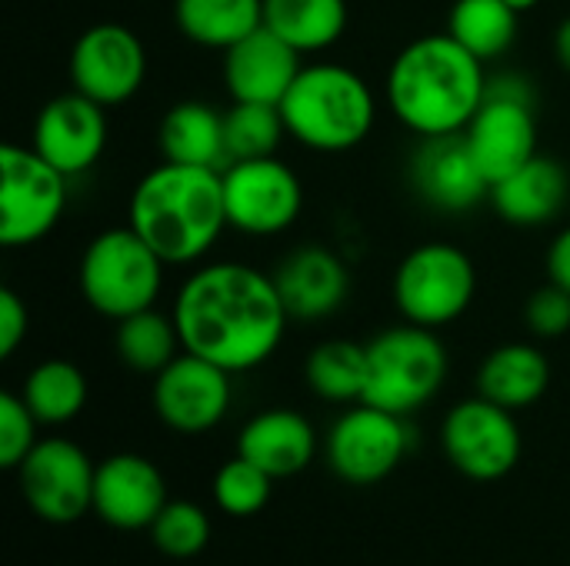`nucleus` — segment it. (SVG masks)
Here are the masks:
<instances>
[{"label":"nucleus","instance_id":"obj_1","mask_svg":"<svg viewBox=\"0 0 570 566\" xmlns=\"http://www.w3.org/2000/svg\"><path fill=\"white\" fill-rule=\"evenodd\" d=\"M287 320L274 277L230 260L194 270L174 300L184 350L230 374L267 364L284 340Z\"/></svg>","mask_w":570,"mask_h":566},{"label":"nucleus","instance_id":"obj_2","mask_svg":"<svg viewBox=\"0 0 570 566\" xmlns=\"http://www.w3.org/2000/svg\"><path fill=\"white\" fill-rule=\"evenodd\" d=\"M484 97V63L448 30L407 43L387 70V103L417 137L464 133Z\"/></svg>","mask_w":570,"mask_h":566},{"label":"nucleus","instance_id":"obj_3","mask_svg":"<svg viewBox=\"0 0 570 566\" xmlns=\"http://www.w3.org/2000/svg\"><path fill=\"white\" fill-rule=\"evenodd\" d=\"M130 227L164 264H197L230 227L224 170L164 160L134 187Z\"/></svg>","mask_w":570,"mask_h":566},{"label":"nucleus","instance_id":"obj_4","mask_svg":"<svg viewBox=\"0 0 570 566\" xmlns=\"http://www.w3.org/2000/svg\"><path fill=\"white\" fill-rule=\"evenodd\" d=\"M287 133L321 153H344L374 130V93L367 80L341 63L301 67L287 97L281 100Z\"/></svg>","mask_w":570,"mask_h":566},{"label":"nucleus","instance_id":"obj_5","mask_svg":"<svg viewBox=\"0 0 570 566\" xmlns=\"http://www.w3.org/2000/svg\"><path fill=\"white\" fill-rule=\"evenodd\" d=\"M164 260L127 224L97 234L80 257L83 300L110 320L150 310L164 287Z\"/></svg>","mask_w":570,"mask_h":566},{"label":"nucleus","instance_id":"obj_6","mask_svg":"<svg viewBox=\"0 0 570 566\" xmlns=\"http://www.w3.org/2000/svg\"><path fill=\"white\" fill-rule=\"evenodd\" d=\"M448 377V350L441 337L417 324H401L367 344L364 400L387 414L407 417L431 404Z\"/></svg>","mask_w":570,"mask_h":566},{"label":"nucleus","instance_id":"obj_7","mask_svg":"<svg viewBox=\"0 0 570 566\" xmlns=\"http://www.w3.org/2000/svg\"><path fill=\"white\" fill-rule=\"evenodd\" d=\"M478 294L471 257L444 240L414 247L394 274V304L407 324L441 330L468 314Z\"/></svg>","mask_w":570,"mask_h":566},{"label":"nucleus","instance_id":"obj_8","mask_svg":"<svg viewBox=\"0 0 570 566\" xmlns=\"http://www.w3.org/2000/svg\"><path fill=\"white\" fill-rule=\"evenodd\" d=\"M464 140L488 183L504 180L531 157H538L534 93L528 80L518 73H501L488 80V97L464 127Z\"/></svg>","mask_w":570,"mask_h":566},{"label":"nucleus","instance_id":"obj_9","mask_svg":"<svg viewBox=\"0 0 570 566\" xmlns=\"http://www.w3.org/2000/svg\"><path fill=\"white\" fill-rule=\"evenodd\" d=\"M0 244L30 247L43 240L63 217L67 177L33 147H0Z\"/></svg>","mask_w":570,"mask_h":566},{"label":"nucleus","instance_id":"obj_10","mask_svg":"<svg viewBox=\"0 0 570 566\" xmlns=\"http://www.w3.org/2000/svg\"><path fill=\"white\" fill-rule=\"evenodd\" d=\"M441 447L454 470H461L468 480L494 484L521 460V430L514 410L481 394L461 400L441 424Z\"/></svg>","mask_w":570,"mask_h":566},{"label":"nucleus","instance_id":"obj_11","mask_svg":"<svg viewBox=\"0 0 570 566\" xmlns=\"http://www.w3.org/2000/svg\"><path fill=\"white\" fill-rule=\"evenodd\" d=\"M227 224L250 237H274L294 227L304 207L301 177L277 157L234 160L224 167Z\"/></svg>","mask_w":570,"mask_h":566},{"label":"nucleus","instance_id":"obj_12","mask_svg":"<svg viewBox=\"0 0 570 566\" xmlns=\"http://www.w3.org/2000/svg\"><path fill=\"white\" fill-rule=\"evenodd\" d=\"M17 474L30 510L53 527L77 524L94 510L97 464H90V457L67 437L37 440Z\"/></svg>","mask_w":570,"mask_h":566},{"label":"nucleus","instance_id":"obj_13","mask_svg":"<svg viewBox=\"0 0 570 566\" xmlns=\"http://www.w3.org/2000/svg\"><path fill=\"white\" fill-rule=\"evenodd\" d=\"M411 447L404 417L387 414L371 404L351 407L334 420L327 434V464L334 477L354 487H371L387 480Z\"/></svg>","mask_w":570,"mask_h":566},{"label":"nucleus","instance_id":"obj_14","mask_svg":"<svg viewBox=\"0 0 570 566\" xmlns=\"http://www.w3.org/2000/svg\"><path fill=\"white\" fill-rule=\"evenodd\" d=\"M70 87L100 107L130 100L147 77V50L124 23H94L70 47Z\"/></svg>","mask_w":570,"mask_h":566},{"label":"nucleus","instance_id":"obj_15","mask_svg":"<svg viewBox=\"0 0 570 566\" xmlns=\"http://www.w3.org/2000/svg\"><path fill=\"white\" fill-rule=\"evenodd\" d=\"M154 410L177 434H207L230 410V370L180 354L154 377Z\"/></svg>","mask_w":570,"mask_h":566},{"label":"nucleus","instance_id":"obj_16","mask_svg":"<svg viewBox=\"0 0 570 566\" xmlns=\"http://www.w3.org/2000/svg\"><path fill=\"white\" fill-rule=\"evenodd\" d=\"M107 107L70 90L43 103L33 123V150L63 177L87 173L107 147Z\"/></svg>","mask_w":570,"mask_h":566},{"label":"nucleus","instance_id":"obj_17","mask_svg":"<svg viewBox=\"0 0 570 566\" xmlns=\"http://www.w3.org/2000/svg\"><path fill=\"white\" fill-rule=\"evenodd\" d=\"M167 507V480L140 454H114L97 464L94 514L114 530H150Z\"/></svg>","mask_w":570,"mask_h":566},{"label":"nucleus","instance_id":"obj_18","mask_svg":"<svg viewBox=\"0 0 570 566\" xmlns=\"http://www.w3.org/2000/svg\"><path fill=\"white\" fill-rule=\"evenodd\" d=\"M414 190L438 210H471L484 197H491V183L481 173L478 160L468 150L464 133L451 137H424L411 160Z\"/></svg>","mask_w":570,"mask_h":566},{"label":"nucleus","instance_id":"obj_19","mask_svg":"<svg viewBox=\"0 0 570 566\" xmlns=\"http://www.w3.org/2000/svg\"><path fill=\"white\" fill-rule=\"evenodd\" d=\"M301 67V53L267 27L224 50V83L234 100L281 107Z\"/></svg>","mask_w":570,"mask_h":566},{"label":"nucleus","instance_id":"obj_20","mask_svg":"<svg viewBox=\"0 0 570 566\" xmlns=\"http://www.w3.org/2000/svg\"><path fill=\"white\" fill-rule=\"evenodd\" d=\"M277 294L291 320H324L337 314L351 294V274L344 260L327 247H297L287 254L274 274Z\"/></svg>","mask_w":570,"mask_h":566},{"label":"nucleus","instance_id":"obj_21","mask_svg":"<svg viewBox=\"0 0 570 566\" xmlns=\"http://www.w3.org/2000/svg\"><path fill=\"white\" fill-rule=\"evenodd\" d=\"M237 454L257 464L274 480H287L311 467L317 454V434L311 420L297 410H264L250 417L240 430Z\"/></svg>","mask_w":570,"mask_h":566},{"label":"nucleus","instance_id":"obj_22","mask_svg":"<svg viewBox=\"0 0 570 566\" xmlns=\"http://www.w3.org/2000/svg\"><path fill=\"white\" fill-rule=\"evenodd\" d=\"M568 170L554 157H531L524 167L491 183V203L498 217L514 227H541L551 224L568 203Z\"/></svg>","mask_w":570,"mask_h":566},{"label":"nucleus","instance_id":"obj_23","mask_svg":"<svg viewBox=\"0 0 570 566\" xmlns=\"http://www.w3.org/2000/svg\"><path fill=\"white\" fill-rule=\"evenodd\" d=\"M157 143H160L164 160H170V163L210 167V170H224L230 163L224 113L204 100L174 103L160 120Z\"/></svg>","mask_w":570,"mask_h":566},{"label":"nucleus","instance_id":"obj_24","mask_svg":"<svg viewBox=\"0 0 570 566\" xmlns=\"http://www.w3.org/2000/svg\"><path fill=\"white\" fill-rule=\"evenodd\" d=\"M548 384L551 364L534 344H504L491 350L478 370V394L508 410H524L538 404Z\"/></svg>","mask_w":570,"mask_h":566},{"label":"nucleus","instance_id":"obj_25","mask_svg":"<svg viewBox=\"0 0 570 566\" xmlns=\"http://www.w3.org/2000/svg\"><path fill=\"white\" fill-rule=\"evenodd\" d=\"M177 30L210 50H230L264 27V0H174Z\"/></svg>","mask_w":570,"mask_h":566},{"label":"nucleus","instance_id":"obj_26","mask_svg":"<svg viewBox=\"0 0 570 566\" xmlns=\"http://www.w3.org/2000/svg\"><path fill=\"white\" fill-rule=\"evenodd\" d=\"M264 27L297 53H321L347 30V0H264Z\"/></svg>","mask_w":570,"mask_h":566},{"label":"nucleus","instance_id":"obj_27","mask_svg":"<svg viewBox=\"0 0 570 566\" xmlns=\"http://www.w3.org/2000/svg\"><path fill=\"white\" fill-rule=\"evenodd\" d=\"M518 10L508 0H454L448 33L481 63L498 60L518 37Z\"/></svg>","mask_w":570,"mask_h":566},{"label":"nucleus","instance_id":"obj_28","mask_svg":"<svg viewBox=\"0 0 570 566\" xmlns=\"http://www.w3.org/2000/svg\"><path fill=\"white\" fill-rule=\"evenodd\" d=\"M307 387L331 404H361L367 387V344L324 340L304 364Z\"/></svg>","mask_w":570,"mask_h":566},{"label":"nucleus","instance_id":"obj_29","mask_svg":"<svg viewBox=\"0 0 570 566\" xmlns=\"http://www.w3.org/2000/svg\"><path fill=\"white\" fill-rule=\"evenodd\" d=\"M20 397L43 427H60L83 410L87 377L70 360H43L27 374Z\"/></svg>","mask_w":570,"mask_h":566},{"label":"nucleus","instance_id":"obj_30","mask_svg":"<svg viewBox=\"0 0 570 566\" xmlns=\"http://www.w3.org/2000/svg\"><path fill=\"white\" fill-rule=\"evenodd\" d=\"M180 330L174 324V314H157L154 307L150 310H140L134 317H124L117 320V354L120 360L137 370V374H160L174 357H180Z\"/></svg>","mask_w":570,"mask_h":566},{"label":"nucleus","instance_id":"obj_31","mask_svg":"<svg viewBox=\"0 0 570 566\" xmlns=\"http://www.w3.org/2000/svg\"><path fill=\"white\" fill-rule=\"evenodd\" d=\"M224 133H227V157L234 160H254V157H274L281 147L287 123L277 103H250L234 100L224 113Z\"/></svg>","mask_w":570,"mask_h":566},{"label":"nucleus","instance_id":"obj_32","mask_svg":"<svg viewBox=\"0 0 570 566\" xmlns=\"http://www.w3.org/2000/svg\"><path fill=\"white\" fill-rule=\"evenodd\" d=\"M150 537L164 557L190 560L210 544V517L190 500H167V507L150 524Z\"/></svg>","mask_w":570,"mask_h":566},{"label":"nucleus","instance_id":"obj_33","mask_svg":"<svg viewBox=\"0 0 570 566\" xmlns=\"http://www.w3.org/2000/svg\"><path fill=\"white\" fill-rule=\"evenodd\" d=\"M271 487L274 477L264 474L257 464H250L247 457H234L227 460L217 477H214V500L224 514L230 517H254L267 507L271 500Z\"/></svg>","mask_w":570,"mask_h":566},{"label":"nucleus","instance_id":"obj_34","mask_svg":"<svg viewBox=\"0 0 570 566\" xmlns=\"http://www.w3.org/2000/svg\"><path fill=\"white\" fill-rule=\"evenodd\" d=\"M37 417L20 394H0V464L17 470L37 447Z\"/></svg>","mask_w":570,"mask_h":566},{"label":"nucleus","instance_id":"obj_35","mask_svg":"<svg viewBox=\"0 0 570 566\" xmlns=\"http://www.w3.org/2000/svg\"><path fill=\"white\" fill-rule=\"evenodd\" d=\"M524 324L534 337L554 340L570 330V290L548 280V287L534 290L524 304Z\"/></svg>","mask_w":570,"mask_h":566},{"label":"nucleus","instance_id":"obj_36","mask_svg":"<svg viewBox=\"0 0 570 566\" xmlns=\"http://www.w3.org/2000/svg\"><path fill=\"white\" fill-rule=\"evenodd\" d=\"M27 327H30V317H27L23 300L10 287H3L0 290V357L17 354V347L27 337Z\"/></svg>","mask_w":570,"mask_h":566},{"label":"nucleus","instance_id":"obj_37","mask_svg":"<svg viewBox=\"0 0 570 566\" xmlns=\"http://www.w3.org/2000/svg\"><path fill=\"white\" fill-rule=\"evenodd\" d=\"M548 280L570 290V227H564L548 250Z\"/></svg>","mask_w":570,"mask_h":566},{"label":"nucleus","instance_id":"obj_38","mask_svg":"<svg viewBox=\"0 0 570 566\" xmlns=\"http://www.w3.org/2000/svg\"><path fill=\"white\" fill-rule=\"evenodd\" d=\"M554 57H558V63L564 70H570V17L561 20L558 30H554Z\"/></svg>","mask_w":570,"mask_h":566},{"label":"nucleus","instance_id":"obj_39","mask_svg":"<svg viewBox=\"0 0 570 566\" xmlns=\"http://www.w3.org/2000/svg\"><path fill=\"white\" fill-rule=\"evenodd\" d=\"M508 3H511V7H514L518 13H528V10H534V7H538L541 0H508Z\"/></svg>","mask_w":570,"mask_h":566}]
</instances>
